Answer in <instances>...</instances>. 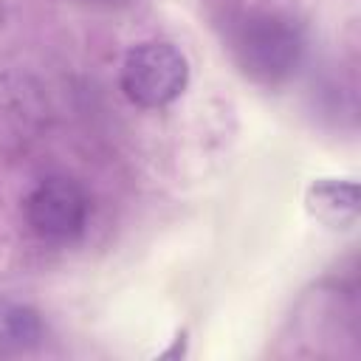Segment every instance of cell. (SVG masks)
Instances as JSON below:
<instances>
[{
  "instance_id": "obj_1",
  "label": "cell",
  "mask_w": 361,
  "mask_h": 361,
  "mask_svg": "<svg viewBox=\"0 0 361 361\" xmlns=\"http://www.w3.org/2000/svg\"><path fill=\"white\" fill-rule=\"evenodd\" d=\"M305 28L285 11H251L231 31V56L257 85L288 82L305 59Z\"/></svg>"
},
{
  "instance_id": "obj_2",
  "label": "cell",
  "mask_w": 361,
  "mask_h": 361,
  "mask_svg": "<svg viewBox=\"0 0 361 361\" xmlns=\"http://www.w3.org/2000/svg\"><path fill=\"white\" fill-rule=\"evenodd\" d=\"M189 85L186 54L164 39L138 42L127 51L121 62V90L144 110H158L172 104Z\"/></svg>"
},
{
  "instance_id": "obj_3",
  "label": "cell",
  "mask_w": 361,
  "mask_h": 361,
  "mask_svg": "<svg viewBox=\"0 0 361 361\" xmlns=\"http://www.w3.org/2000/svg\"><path fill=\"white\" fill-rule=\"evenodd\" d=\"M90 214L85 189L65 175H51L34 186L25 200V223L45 243H71L82 237Z\"/></svg>"
},
{
  "instance_id": "obj_4",
  "label": "cell",
  "mask_w": 361,
  "mask_h": 361,
  "mask_svg": "<svg viewBox=\"0 0 361 361\" xmlns=\"http://www.w3.org/2000/svg\"><path fill=\"white\" fill-rule=\"evenodd\" d=\"M307 212L330 228H350L358 220V183L347 178H316L305 192Z\"/></svg>"
},
{
  "instance_id": "obj_5",
  "label": "cell",
  "mask_w": 361,
  "mask_h": 361,
  "mask_svg": "<svg viewBox=\"0 0 361 361\" xmlns=\"http://www.w3.org/2000/svg\"><path fill=\"white\" fill-rule=\"evenodd\" d=\"M45 336L42 319L37 310L25 305H6L0 307V347L8 350H28L37 347Z\"/></svg>"
}]
</instances>
